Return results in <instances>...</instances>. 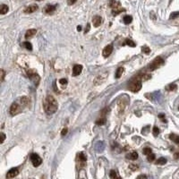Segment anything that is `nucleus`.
Returning <instances> with one entry per match:
<instances>
[{"label": "nucleus", "instance_id": "f257e3e1", "mask_svg": "<svg viewBox=\"0 0 179 179\" xmlns=\"http://www.w3.org/2000/svg\"><path fill=\"white\" fill-rule=\"evenodd\" d=\"M43 107H44L45 112H46L47 114L52 115V114H54V113H56L58 108L57 101L56 100V99L54 98L53 96L48 95L44 100Z\"/></svg>", "mask_w": 179, "mask_h": 179}, {"label": "nucleus", "instance_id": "f03ea898", "mask_svg": "<svg viewBox=\"0 0 179 179\" xmlns=\"http://www.w3.org/2000/svg\"><path fill=\"white\" fill-rule=\"evenodd\" d=\"M141 85H143L141 84V76L137 75V76H135L130 81L128 88L133 92H137V91H139L141 89Z\"/></svg>", "mask_w": 179, "mask_h": 179}, {"label": "nucleus", "instance_id": "7ed1b4c3", "mask_svg": "<svg viewBox=\"0 0 179 179\" xmlns=\"http://www.w3.org/2000/svg\"><path fill=\"white\" fill-rule=\"evenodd\" d=\"M163 64H164V60H163V58L160 57V56H158V57L155 58V59L150 64L149 67L148 68H149L150 71H154V70L158 69L160 65H162Z\"/></svg>", "mask_w": 179, "mask_h": 179}, {"label": "nucleus", "instance_id": "20e7f679", "mask_svg": "<svg viewBox=\"0 0 179 179\" xmlns=\"http://www.w3.org/2000/svg\"><path fill=\"white\" fill-rule=\"evenodd\" d=\"M22 111V108L20 105H18L16 102H13L10 107V115L11 116H16L17 114H19Z\"/></svg>", "mask_w": 179, "mask_h": 179}, {"label": "nucleus", "instance_id": "39448f33", "mask_svg": "<svg viewBox=\"0 0 179 179\" xmlns=\"http://www.w3.org/2000/svg\"><path fill=\"white\" fill-rule=\"evenodd\" d=\"M27 73H28V77L30 78L32 81H34V83L36 85L39 84V83H40V76H39V74L37 73H35L34 71H32V70H29L28 72H27Z\"/></svg>", "mask_w": 179, "mask_h": 179}, {"label": "nucleus", "instance_id": "423d86ee", "mask_svg": "<svg viewBox=\"0 0 179 179\" xmlns=\"http://www.w3.org/2000/svg\"><path fill=\"white\" fill-rule=\"evenodd\" d=\"M31 160H32V165H33L34 167H39L42 163L41 158L39 156L38 154H36V153H32V154L31 155Z\"/></svg>", "mask_w": 179, "mask_h": 179}, {"label": "nucleus", "instance_id": "0eeeda50", "mask_svg": "<svg viewBox=\"0 0 179 179\" xmlns=\"http://www.w3.org/2000/svg\"><path fill=\"white\" fill-rule=\"evenodd\" d=\"M112 51H113V44H109L104 48L103 52H102V55L104 57H108V56H109L110 55H111Z\"/></svg>", "mask_w": 179, "mask_h": 179}, {"label": "nucleus", "instance_id": "6e6552de", "mask_svg": "<svg viewBox=\"0 0 179 179\" xmlns=\"http://www.w3.org/2000/svg\"><path fill=\"white\" fill-rule=\"evenodd\" d=\"M19 174V170H18V168H11L10 170L7 172V174H6V177L7 178H13V177H15V176H17V175Z\"/></svg>", "mask_w": 179, "mask_h": 179}, {"label": "nucleus", "instance_id": "1a4fd4ad", "mask_svg": "<svg viewBox=\"0 0 179 179\" xmlns=\"http://www.w3.org/2000/svg\"><path fill=\"white\" fill-rule=\"evenodd\" d=\"M83 71V65H75L73 68V76H77Z\"/></svg>", "mask_w": 179, "mask_h": 179}, {"label": "nucleus", "instance_id": "9d476101", "mask_svg": "<svg viewBox=\"0 0 179 179\" xmlns=\"http://www.w3.org/2000/svg\"><path fill=\"white\" fill-rule=\"evenodd\" d=\"M39 6L37 5H30V6L26 7V8L24 9V13H34V12H36L37 10H38Z\"/></svg>", "mask_w": 179, "mask_h": 179}, {"label": "nucleus", "instance_id": "9b49d317", "mask_svg": "<svg viewBox=\"0 0 179 179\" xmlns=\"http://www.w3.org/2000/svg\"><path fill=\"white\" fill-rule=\"evenodd\" d=\"M36 33H37V31L35 30V29H30V30L27 31L26 33H25V39H26V40H30V39H32Z\"/></svg>", "mask_w": 179, "mask_h": 179}, {"label": "nucleus", "instance_id": "f8f14e48", "mask_svg": "<svg viewBox=\"0 0 179 179\" xmlns=\"http://www.w3.org/2000/svg\"><path fill=\"white\" fill-rule=\"evenodd\" d=\"M56 5H48L46 7H45V13H48V14H51V13H53L54 12L56 11Z\"/></svg>", "mask_w": 179, "mask_h": 179}, {"label": "nucleus", "instance_id": "ddd939ff", "mask_svg": "<svg viewBox=\"0 0 179 179\" xmlns=\"http://www.w3.org/2000/svg\"><path fill=\"white\" fill-rule=\"evenodd\" d=\"M101 22H102V18H101L100 16H99V15H96V16L93 17L92 23H93V25H94L95 27H99V26H100Z\"/></svg>", "mask_w": 179, "mask_h": 179}, {"label": "nucleus", "instance_id": "4468645a", "mask_svg": "<svg viewBox=\"0 0 179 179\" xmlns=\"http://www.w3.org/2000/svg\"><path fill=\"white\" fill-rule=\"evenodd\" d=\"M110 7L113 9V10H116V9L120 8V3L116 0H111L109 3Z\"/></svg>", "mask_w": 179, "mask_h": 179}, {"label": "nucleus", "instance_id": "2eb2a0df", "mask_svg": "<svg viewBox=\"0 0 179 179\" xmlns=\"http://www.w3.org/2000/svg\"><path fill=\"white\" fill-rule=\"evenodd\" d=\"M126 158H127L128 159H131V160H136V159H138V153L136 152V151H133V152L126 155Z\"/></svg>", "mask_w": 179, "mask_h": 179}, {"label": "nucleus", "instance_id": "dca6fc26", "mask_svg": "<svg viewBox=\"0 0 179 179\" xmlns=\"http://www.w3.org/2000/svg\"><path fill=\"white\" fill-rule=\"evenodd\" d=\"M169 139L174 141L175 143H176V144H179V135H176L175 133H171L169 134Z\"/></svg>", "mask_w": 179, "mask_h": 179}, {"label": "nucleus", "instance_id": "f3484780", "mask_svg": "<svg viewBox=\"0 0 179 179\" xmlns=\"http://www.w3.org/2000/svg\"><path fill=\"white\" fill-rule=\"evenodd\" d=\"M30 98H28V97H23V98H21V103L23 105V106L27 107L29 104H30Z\"/></svg>", "mask_w": 179, "mask_h": 179}, {"label": "nucleus", "instance_id": "a211bd4d", "mask_svg": "<svg viewBox=\"0 0 179 179\" xmlns=\"http://www.w3.org/2000/svg\"><path fill=\"white\" fill-rule=\"evenodd\" d=\"M123 21H124V24H129V23H131L132 21H133V17H132L131 15H125V16L124 17Z\"/></svg>", "mask_w": 179, "mask_h": 179}, {"label": "nucleus", "instance_id": "6ab92c4d", "mask_svg": "<svg viewBox=\"0 0 179 179\" xmlns=\"http://www.w3.org/2000/svg\"><path fill=\"white\" fill-rule=\"evenodd\" d=\"M123 73H124V68L123 67H119L117 70H116V79H119L120 77L122 76Z\"/></svg>", "mask_w": 179, "mask_h": 179}, {"label": "nucleus", "instance_id": "aec40b11", "mask_svg": "<svg viewBox=\"0 0 179 179\" xmlns=\"http://www.w3.org/2000/svg\"><path fill=\"white\" fill-rule=\"evenodd\" d=\"M8 6L6 5H2L1 7H0V13L1 14H5V13L8 12Z\"/></svg>", "mask_w": 179, "mask_h": 179}, {"label": "nucleus", "instance_id": "412c9836", "mask_svg": "<svg viewBox=\"0 0 179 179\" xmlns=\"http://www.w3.org/2000/svg\"><path fill=\"white\" fill-rule=\"evenodd\" d=\"M97 125H103V124H106V118L105 117H100L99 119H97V121L95 122Z\"/></svg>", "mask_w": 179, "mask_h": 179}, {"label": "nucleus", "instance_id": "4be33fe9", "mask_svg": "<svg viewBox=\"0 0 179 179\" xmlns=\"http://www.w3.org/2000/svg\"><path fill=\"white\" fill-rule=\"evenodd\" d=\"M166 163H167V159H165V158H159L156 161L157 165H165Z\"/></svg>", "mask_w": 179, "mask_h": 179}, {"label": "nucleus", "instance_id": "5701e85b", "mask_svg": "<svg viewBox=\"0 0 179 179\" xmlns=\"http://www.w3.org/2000/svg\"><path fill=\"white\" fill-rule=\"evenodd\" d=\"M23 46L26 49H28V50H32V45L30 43L29 41H25V42H23Z\"/></svg>", "mask_w": 179, "mask_h": 179}, {"label": "nucleus", "instance_id": "b1692460", "mask_svg": "<svg viewBox=\"0 0 179 179\" xmlns=\"http://www.w3.org/2000/svg\"><path fill=\"white\" fill-rule=\"evenodd\" d=\"M124 44L128 45L129 47H132V48H133V47L136 46L135 42H133L132 40H129V39H127V40H125V42H124Z\"/></svg>", "mask_w": 179, "mask_h": 179}, {"label": "nucleus", "instance_id": "393cba45", "mask_svg": "<svg viewBox=\"0 0 179 179\" xmlns=\"http://www.w3.org/2000/svg\"><path fill=\"white\" fill-rule=\"evenodd\" d=\"M143 153L144 155H150V154H151V153H152V150L151 149V148H144V149L143 150Z\"/></svg>", "mask_w": 179, "mask_h": 179}, {"label": "nucleus", "instance_id": "a878e982", "mask_svg": "<svg viewBox=\"0 0 179 179\" xmlns=\"http://www.w3.org/2000/svg\"><path fill=\"white\" fill-rule=\"evenodd\" d=\"M78 159H79L80 162L84 163L85 161H86V157L84 156V154H83V153H79V154H78Z\"/></svg>", "mask_w": 179, "mask_h": 179}, {"label": "nucleus", "instance_id": "bb28decb", "mask_svg": "<svg viewBox=\"0 0 179 179\" xmlns=\"http://www.w3.org/2000/svg\"><path fill=\"white\" fill-rule=\"evenodd\" d=\"M176 89V85L175 83H172V84H169L168 87H167V90L169 91H175Z\"/></svg>", "mask_w": 179, "mask_h": 179}, {"label": "nucleus", "instance_id": "cd10ccee", "mask_svg": "<svg viewBox=\"0 0 179 179\" xmlns=\"http://www.w3.org/2000/svg\"><path fill=\"white\" fill-rule=\"evenodd\" d=\"M124 8H119V9H116V10H113L112 13H113V15H117L118 13H122V12H124Z\"/></svg>", "mask_w": 179, "mask_h": 179}, {"label": "nucleus", "instance_id": "c85d7f7f", "mask_svg": "<svg viewBox=\"0 0 179 179\" xmlns=\"http://www.w3.org/2000/svg\"><path fill=\"white\" fill-rule=\"evenodd\" d=\"M109 176H110V177H111V179H116V178L118 177L117 175H116V171H115V170H111V171H110Z\"/></svg>", "mask_w": 179, "mask_h": 179}, {"label": "nucleus", "instance_id": "c756f323", "mask_svg": "<svg viewBox=\"0 0 179 179\" xmlns=\"http://www.w3.org/2000/svg\"><path fill=\"white\" fill-rule=\"evenodd\" d=\"M147 159H148V161H150V162H152V161L155 159V154H153V153H151V154L148 155Z\"/></svg>", "mask_w": 179, "mask_h": 179}, {"label": "nucleus", "instance_id": "7c9ffc66", "mask_svg": "<svg viewBox=\"0 0 179 179\" xmlns=\"http://www.w3.org/2000/svg\"><path fill=\"white\" fill-rule=\"evenodd\" d=\"M152 133H153V135L154 136H158L159 134V130L157 126H154L153 127V130H152Z\"/></svg>", "mask_w": 179, "mask_h": 179}, {"label": "nucleus", "instance_id": "2f4dec72", "mask_svg": "<svg viewBox=\"0 0 179 179\" xmlns=\"http://www.w3.org/2000/svg\"><path fill=\"white\" fill-rule=\"evenodd\" d=\"M59 83L62 85V86H66L67 84V80L66 79H60L59 80Z\"/></svg>", "mask_w": 179, "mask_h": 179}, {"label": "nucleus", "instance_id": "473e14b6", "mask_svg": "<svg viewBox=\"0 0 179 179\" xmlns=\"http://www.w3.org/2000/svg\"><path fill=\"white\" fill-rule=\"evenodd\" d=\"M143 53H145V54H149L150 52H151V49H150L148 47H143Z\"/></svg>", "mask_w": 179, "mask_h": 179}, {"label": "nucleus", "instance_id": "72a5a7b5", "mask_svg": "<svg viewBox=\"0 0 179 179\" xmlns=\"http://www.w3.org/2000/svg\"><path fill=\"white\" fill-rule=\"evenodd\" d=\"M150 78H151V75L150 74H143V76H141V79H143V81H147V80H149Z\"/></svg>", "mask_w": 179, "mask_h": 179}, {"label": "nucleus", "instance_id": "f704fd0d", "mask_svg": "<svg viewBox=\"0 0 179 179\" xmlns=\"http://www.w3.org/2000/svg\"><path fill=\"white\" fill-rule=\"evenodd\" d=\"M177 15H179V12H176V13H171L170 15V19H175Z\"/></svg>", "mask_w": 179, "mask_h": 179}, {"label": "nucleus", "instance_id": "c9c22d12", "mask_svg": "<svg viewBox=\"0 0 179 179\" xmlns=\"http://www.w3.org/2000/svg\"><path fill=\"white\" fill-rule=\"evenodd\" d=\"M67 132H68V129H67V128H64V129L62 130L61 135H62V136H65V135H66Z\"/></svg>", "mask_w": 179, "mask_h": 179}, {"label": "nucleus", "instance_id": "e433bc0d", "mask_svg": "<svg viewBox=\"0 0 179 179\" xmlns=\"http://www.w3.org/2000/svg\"><path fill=\"white\" fill-rule=\"evenodd\" d=\"M1 81H4V79H5V71H4V69H1Z\"/></svg>", "mask_w": 179, "mask_h": 179}, {"label": "nucleus", "instance_id": "4c0bfd02", "mask_svg": "<svg viewBox=\"0 0 179 179\" xmlns=\"http://www.w3.org/2000/svg\"><path fill=\"white\" fill-rule=\"evenodd\" d=\"M0 135H1V143H3L4 141L5 140V133H0Z\"/></svg>", "mask_w": 179, "mask_h": 179}, {"label": "nucleus", "instance_id": "58836bf2", "mask_svg": "<svg viewBox=\"0 0 179 179\" xmlns=\"http://www.w3.org/2000/svg\"><path fill=\"white\" fill-rule=\"evenodd\" d=\"M76 1L77 0H67V3H68V5H73Z\"/></svg>", "mask_w": 179, "mask_h": 179}, {"label": "nucleus", "instance_id": "ea45409f", "mask_svg": "<svg viewBox=\"0 0 179 179\" xmlns=\"http://www.w3.org/2000/svg\"><path fill=\"white\" fill-rule=\"evenodd\" d=\"M137 179H147V176H146L145 175H140L137 177Z\"/></svg>", "mask_w": 179, "mask_h": 179}, {"label": "nucleus", "instance_id": "a19ab883", "mask_svg": "<svg viewBox=\"0 0 179 179\" xmlns=\"http://www.w3.org/2000/svg\"><path fill=\"white\" fill-rule=\"evenodd\" d=\"M90 29H91V25H90V23H88V24H87V28L85 29V33H87V32H89Z\"/></svg>", "mask_w": 179, "mask_h": 179}, {"label": "nucleus", "instance_id": "79ce46f5", "mask_svg": "<svg viewBox=\"0 0 179 179\" xmlns=\"http://www.w3.org/2000/svg\"><path fill=\"white\" fill-rule=\"evenodd\" d=\"M130 168H132L133 170H135V169L138 168V167L135 166V165H130Z\"/></svg>", "mask_w": 179, "mask_h": 179}, {"label": "nucleus", "instance_id": "37998d69", "mask_svg": "<svg viewBox=\"0 0 179 179\" xmlns=\"http://www.w3.org/2000/svg\"><path fill=\"white\" fill-rule=\"evenodd\" d=\"M159 117L161 118V120H162L163 122H166V119H165V116H164V115H159Z\"/></svg>", "mask_w": 179, "mask_h": 179}, {"label": "nucleus", "instance_id": "c03bdc74", "mask_svg": "<svg viewBox=\"0 0 179 179\" xmlns=\"http://www.w3.org/2000/svg\"><path fill=\"white\" fill-rule=\"evenodd\" d=\"M174 158H175V159H179V152H177V153H175Z\"/></svg>", "mask_w": 179, "mask_h": 179}, {"label": "nucleus", "instance_id": "a18cd8bd", "mask_svg": "<svg viewBox=\"0 0 179 179\" xmlns=\"http://www.w3.org/2000/svg\"><path fill=\"white\" fill-rule=\"evenodd\" d=\"M77 31H79V32H80V31H81V26H78V27H77Z\"/></svg>", "mask_w": 179, "mask_h": 179}, {"label": "nucleus", "instance_id": "49530a36", "mask_svg": "<svg viewBox=\"0 0 179 179\" xmlns=\"http://www.w3.org/2000/svg\"><path fill=\"white\" fill-rule=\"evenodd\" d=\"M116 179H121V178H120V177H119V176H118V177H117V178H116Z\"/></svg>", "mask_w": 179, "mask_h": 179}, {"label": "nucleus", "instance_id": "de8ad7c7", "mask_svg": "<svg viewBox=\"0 0 179 179\" xmlns=\"http://www.w3.org/2000/svg\"><path fill=\"white\" fill-rule=\"evenodd\" d=\"M178 109H179V108H178Z\"/></svg>", "mask_w": 179, "mask_h": 179}, {"label": "nucleus", "instance_id": "09e8293b", "mask_svg": "<svg viewBox=\"0 0 179 179\" xmlns=\"http://www.w3.org/2000/svg\"><path fill=\"white\" fill-rule=\"evenodd\" d=\"M39 1H40V0H39Z\"/></svg>", "mask_w": 179, "mask_h": 179}]
</instances>
